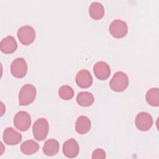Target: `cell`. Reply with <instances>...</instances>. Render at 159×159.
Returning <instances> with one entry per match:
<instances>
[{"label": "cell", "mask_w": 159, "mask_h": 159, "mask_svg": "<svg viewBox=\"0 0 159 159\" xmlns=\"http://www.w3.org/2000/svg\"><path fill=\"white\" fill-rule=\"evenodd\" d=\"M58 95L60 98L63 100H70L74 96V91L71 86L63 85L59 88Z\"/></svg>", "instance_id": "cell-20"}, {"label": "cell", "mask_w": 159, "mask_h": 159, "mask_svg": "<svg viewBox=\"0 0 159 159\" xmlns=\"http://www.w3.org/2000/svg\"><path fill=\"white\" fill-rule=\"evenodd\" d=\"M22 135L12 127L6 128L3 133V141L9 145H14L19 143L22 140Z\"/></svg>", "instance_id": "cell-9"}, {"label": "cell", "mask_w": 159, "mask_h": 159, "mask_svg": "<svg viewBox=\"0 0 159 159\" xmlns=\"http://www.w3.org/2000/svg\"><path fill=\"white\" fill-rule=\"evenodd\" d=\"M106 158V152L101 148L96 149L92 155V158L93 159H99V158Z\"/></svg>", "instance_id": "cell-21"}, {"label": "cell", "mask_w": 159, "mask_h": 159, "mask_svg": "<svg viewBox=\"0 0 159 159\" xmlns=\"http://www.w3.org/2000/svg\"><path fill=\"white\" fill-rule=\"evenodd\" d=\"M17 35L21 43L28 45L34 41L35 31L34 29L30 25H24L18 29Z\"/></svg>", "instance_id": "cell-4"}, {"label": "cell", "mask_w": 159, "mask_h": 159, "mask_svg": "<svg viewBox=\"0 0 159 159\" xmlns=\"http://www.w3.org/2000/svg\"><path fill=\"white\" fill-rule=\"evenodd\" d=\"M48 130L49 124L45 118L38 119L33 125L32 131L34 137L38 141L44 140L48 135Z\"/></svg>", "instance_id": "cell-3"}, {"label": "cell", "mask_w": 159, "mask_h": 159, "mask_svg": "<svg viewBox=\"0 0 159 159\" xmlns=\"http://www.w3.org/2000/svg\"><path fill=\"white\" fill-rule=\"evenodd\" d=\"M27 65L24 58H16L11 63V72L12 75L17 78L24 77L27 72Z\"/></svg>", "instance_id": "cell-7"}, {"label": "cell", "mask_w": 159, "mask_h": 159, "mask_svg": "<svg viewBox=\"0 0 159 159\" xmlns=\"http://www.w3.org/2000/svg\"><path fill=\"white\" fill-rule=\"evenodd\" d=\"M91 120L85 116H80L75 124L76 131L80 134H84L88 132L91 129Z\"/></svg>", "instance_id": "cell-14"}, {"label": "cell", "mask_w": 159, "mask_h": 159, "mask_svg": "<svg viewBox=\"0 0 159 159\" xmlns=\"http://www.w3.org/2000/svg\"><path fill=\"white\" fill-rule=\"evenodd\" d=\"M145 99L148 104L152 106H159V89L158 88H152L146 93Z\"/></svg>", "instance_id": "cell-19"}, {"label": "cell", "mask_w": 159, "mask_h": 159, "mask_svg": "<svg viewBox=\"0 0 159 159\" xmlns=\"http://www.w3.org/2000/svg\"><path fill=\"white\" fill-rule=\"evenodd\" d=\"M76 101L81 106L88 107L93 104L94 101V98L91 93L83 91L78 94L76 96Z\"/></svg>", "instance_id": "cell-17"}, {"label": "cell", "mask_w": 159, "mask_h": 159, "mask_svg": "<svg viewBox=\"0 0 159 159\" xmlns=\"http://www.w3.org/2000/svg\"><path fill=\"white\" fill-rule=\"evenodd\" d=\"M137 128L141 131H147L152 126L153 119L151 115L147 112L139 113L135 119Z\"/></svg>", "instance_id": "cell-8"}, {"label": "cell", "mask_w": 159, "mask_h": 159, "mask_svg": "<svg viewBox=\"0 0 159 159\" xmlns=\"http://www.w3.org/2000/svg\"><path fill=\"white\" fill-rule=\"evenodd\" d=\"M89 14L94 20H99L104 15V8L103 5L98 2H93L89 7Z\"/></svg>", "instance_id": "cell-15"}, {"label": "cell", "mask_w": 159, "mask_h": 159, "mask_svg": "<svg viewBox=\"0 0 159 159\" xmlns=\"http://www.w3.org/2000/svg\"><path fill=\"white\" fill-rule=\"evenodd\" d=\"M94 73L96 77L100 80H105L109 78L111 70L109 65L102 61H98L93 67Z\"/></svg>", "instance_id": "cell-10"}, {"label": "cell", "mask_w": 159, "mask_h": 159, "mask_svg": "<svg viewBox=\"0 0 159 159\" xmlns=\"http://www.w3.org/2000/svg\"><path fill=\"white\" fill-rule=\"evenodd\" d=\"M75 81L77 85L81 88H88L93 83V77L87 70H81L78 72Z\"/></svg>", "instance_id": "cell-11"}, {"label": "cell", "mask_w": 159, "mask_h": 159, "mask_svg": "<svg viewBox=\"0 0 159 159\" xmlns=\"http://www.w3.org/2000/svg\"><path fill=\"white\" fill-rule=\"evenodd\" d=\"M128 76L122 71L115 73L109 83L110 88L116 92H122L124 91L128 87Z\"/></svg>", "instance_id": "cell-2"}, {"label": "cell", "mask_w": 159, "mask_h": 159, "mask_svg": "<svg viewBox=\"0 0 159 159\" xmlns=\"http://www.w3.org/2000/svg\"><path fill=\"white\" fill-rule=\"evenodd\" d=\"M43 152L47 156H53L59 151V143L53 139L47 140L43 147Z\"/></svg>", "instance_id": "cell-16"}, {"label": "cell", "mask_w": 159, "mask_h": 159, "mask_svg": "<svg viewBox=\"0 0 159 159\" xmlns=\"http://www.w3.org/2000/svg\"><path fill=\"white\" fill-rule=\"evenodd\" d=\"M39 149V145L32 140H28L24 142L20 145L21 152L27 155H32L36 153Z\"/></svg>", "instance_id": "cell-18"}, {"label": "cell", "mask_w": 159, "mask_h": 159, "mask_svg": "<svg viewBox=\"0 0 159 159\" xmlns=\"http://www.w3.org/2000/svg\"><path fill=\"white\" fill-rule=\"evenodd\" d=\"M79 145L78 142L73 139L67 140L63 145V153L68 158L76 157L79 153Z\"/></svg>", "instance_id": "cell-12"}, {"label": "cell", "mask_w": 159, "mask_h": 159, "mask_svg": "<svg viewBox=\"0 0 159 159\" xmlns=\"http://www.w3.org/2000/svg\"><path fill=\"white\" fill-rule=\"evenodd\" d=\"M109 32L111 35L117 39L124 37L128 32L127 23L120 19L113 20L109 25Z\"/></svg>", "instance_id": "cell-6"}, {"label": "cell", "mask_w": 159, "mask_h": 159, "mask_svg": "<svg viewBox=\"0 0 159 159\" xmlns=\"http://www.w3.org/2000/svg\"><path fill=\"white\" fill-rule=\"evenodd\" d=\"M14 125L20 131L27 130L31 125V117L29 114L24 111L18 112L14 117Z\"/></svg>", "instance_id": "cell-5"}, {"label": "cell", "mask_w": 159, "mask_h": 159, "mask_svg": "<svg viewBox=\"0 0 159 159\" xmlns=\"http://www.w3.org/2000/svg\"><path fill=\"white\" fill-rule=\"evenodd\" d=\"M37 94L34 86L30 84L24 85L19 94V104L20 106H27L34 102Z\"/></svg>", "instance_id": "cell-1"}, {"label": "cell", "mask_w": 159, "mask_h": 159, "mask_svg": "<svg viewBox=\"0 0 159 159\" xmlns=\"http://www.w3.org/2000/svg\"><path fill=\"white\" fill-rule=\"evenodd\" d=\"M17 48V43L14 37L9 35L4 38L0 43V49L6 54H11L14 52Z\"/></svg>", "instance_id": "cell-13"}]
</instances>
